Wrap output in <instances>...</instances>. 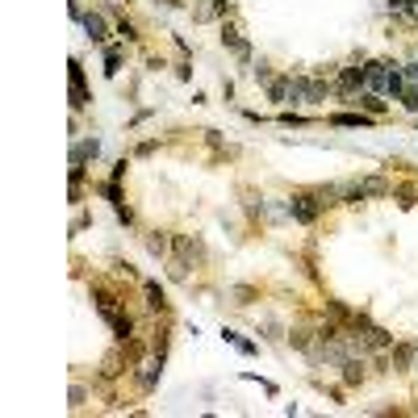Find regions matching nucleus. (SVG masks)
Wrapping results in <instances>:
<instances>
[{"mask_svg":"<svg viewBox=\"0 0 418 418\" xmlns=\"http://www.w3.org/2000/svg\"><path fill=\"white\" fill-rule=\"evenodd\" d=\"M160 377H164V360L160 355H146L134 364V389L138 393H155L160 389Z\"/></svg>","mask_w":418,"mask_h":418,"instance_id":"nucleus-1","label":"nucleus"},{"mask_svg":"<svg viewBox=\"0 0 418 418\" xmlns=\"http://www.w3.org/2000/svg\"><path fill=\"white\" fill-rule=\"evenodd\" d=\"M289 214H293V222L309 226V222H318V214H322V201L314 197V192H297V197L289 201Z\"/></svg>","mask_w":418,"mask_h":418,"instance_id":"nucleus-2","label":"nucleus"},{"mask_svg":"<svg viewBox=\"0 0 418 418\" xmlns=\"http://www.w3.org/2000/svg\"><path fill=\"white\" fill-rule=\"evenodd\" d=\"M339 377H343L347 389H360L364 381H368V355H347L339 364Z\"/></svg>","mask_w":418,"mask_h":418,"instance_id":"nucleus-3","label":"nucleus"},{"mask_svg":"<svg viewBox=\"0 0 418 418\" xmlns=\"http://www.w3.org/2000/svg\"><path fill=\"white\" fill-rule=\"evenodd\" d=\"M172 251L184 255L188 264H205V259H209V251H205V243L197 234H172Z\"/></svg>","mask_w":418,"mask_h":418,"instance_id":"nucleus-4","label":"nucleus"},{"mask_svg":"<svg viewBox=\"0 0 418 418\" xmlns=\"http://www.w3.org/2000/svg\"><path fill=\"white\" fill-rule=\"evenodd\" d=\"M414 355H418V343H393L389 347V368L393 373H414Z\"/></svg>","mask_w":418,"mask_h":418,"instance_id":"nucleus-5","label":"nucleus"},{"mask_svg":"<svg viewBox=\"0 0 418 418\" xmlns=\"http://www.w3.org/2000/svg\"><path fill=\"white\" fill-rule=\"evenodd\" d=\"M100 318L104 322H109V331L126 343V339H134V318H130V314H122V309H109V314H100Z\"/></svg>","mask_w":418,"mask_h":418,"instance_id":"nucleus-6","label":"nucleus"},{"mask_svg":"<svg viewBox=\"0 0 418 418\" xmlns=\"http://www.w3.org/2000/svg\"><path fill=\"white\" fill-rule=\"evenodd\" d=\"M222 42L234 50V55L243 59V63H251V46L243 42V34H239V25H230V21H222Z\"/></svg>","mask_w":418,"mask_h":418,"instance_id":"nucleus-7","label":"nucleus"},{"mask_svg":"<svg viewBox=\"0 0 418 418\" xmlns=\"http://www.w3.org/2000/svg\"><path fill=\"white\" fill-rule=\"evenodd\" d=\"M72 109H88V88H84V72L72 59Z\"/></svg>","mask_w":418,"mask_h":418,"instance_id":"nucleus-8","label":"nucleus"},{"mask_svg":"<svg viewBox=\"0 0 418 418\" xmlns=\"http://www.w3.org/2000/svg\"><path fill=\"white\" fill-rule=\"evenodd\" d=\"M146 251H151L155 259H168V255H172V234H168V230H151V234H146Z\"/></svg>","mask_w":418,"mask_h":418,"instance_id":"nucleus-9","label":"nucleus"},{"mask_svg":"<svg viewBox=\"0 0 418 418\" xmlns=\"http://www.w3.org/2000/svg\"><path fill=\"white\" fill-rule=\"evenodd\" d=\"M96 155H100V142H96V138L76 142V146H72V168H84L88 160H96Z\"/></svg>","mask_w":418,"mask_h":418,"instance_id":"nucleus-10","label":"nucleus"},{"mask_svg":"<svg viewBox=\"0 0 418 418\" xmlns=\"http://www.w3.org/2000/svg\"><path fill=\"white\" fill-rule=\"evenodd\" d=\"M364 67H368L364 88H368V92H385V84H389V63H364Z\"/></svg>","mask_w":418,"mask_h":418,"instance_id":"nucleus-11","label":"nucleus"},{"mask_svg":"<svg viewBox=\"0 0 418 418\" xmlns=\"http://www.w3.org/2000/svg\"><path fill=\"white\" fill-rule=\"evenodd\" d=\"M80 25H84V34H88L92 42H104V38H109V25H104V17H100V13H84V21H80Z\"/></svg>","mask_w":418,"mask_h":418,"instance_id":"nucleus-12","label":"nucleus"},{"mask_svg":"<svg viewBox=\"0 0 418 418\" xmlns=\"http://www.w3.org/2000/svg\"><path fill=\"white\" fill-rule=\"evenodd\" d=\"M142 293H146V305H151L155 314H168V297H164V289L155 285V280H146V285H142Z\"/></svg>","mask_w":418,"mask_h":418,"instance_id":"nucleus-13","label":"nucleus"},{"mask_svg":"<svg viewBox=\"0 0 418 418\" xmlns=\"http://www.w3.org/2000/svg\"><path fill=\"white\" fill-rule=\"evenodd\" d=\"M230 13V0H209V5L197 9V21H214V17H226Z\"/></svg>","mask_w":418,"mask_h":418,"instance_id":"nucleus-14","label":"nucleus"},{"mask_svg":"<svg viewBox=\"0 0 418 418\" xmlns=\"http://www.w3.org/2000/svg\"><path fill=\"white\" fill-rule=\"evenodd\" d=\"M289 343H293L297 351H309L314 343H318V331H305V327H293V331H289Z\"/></svg>","mask_w":418,"mask_h":418,"instance_id":"nucleus-15","label":"nucleus"},{"mask_svg":"<svg viewBox=\"0 0 418 418\" xmlns=\"http://www.w3.org/2000/svg\"><path fill=\"white\" fill-rule=\"evenodd\" d=\"M264 88H268V96H272V100H289V88H293V76H272V80H268Z\"/></svg>","mask_w":418,"mask_h":418,"instance_id":"nucleus-16","label":"nucleus"},{"mask_svg":"<svg viewBox=\"0 0 418 418\" xmlns=\"http://www.w3.org/2000/svg\"><path fill=\"white\" fill-rule=\"evenodd\" d=\"M331 122H335V126H373L377 118H373V113H335Z\"/></svg>","mask_w":418,"mask_h":418,"instance_id":"nucleus-17","label":"nucleus"},{"mask_svg":"<svg viewBox=\"0 0 418 418\" xmlns=\"http://www.w3.org/2000/svg\"><path fill=\"white\" fill-rule=\"evenodd\" d=\"M122 72V46H104V76Z\"/></svg>","mask_w":418,"mask_h":418,"instance_id":"nucleus-18","label":"nucleus"},{"mask_svg":"<svg viewBox=\"0 0 418 418\" xmlns=\"http://www.w3.org/2000/svg\"><path fill=\"white\" fill-rule=\"evenodd\" d=\"M118 34H122L126 42H138V30H134V21H130V17H118Z\"/></svg>","mask_w":418,"mask_h":418,"instance_id":"nucleus-19","label":"nucleus"},{"mask_svg":"<svg viewBox=\"0 0 418 418\" xmlns=\"http://www.w3.org/2000/svg\"><path fill=\"white\" fill-rule=\"evenodd\" d=\"M222 339H226V343H234V347H239V351H243V355H255V343H247V339H239V335H234V331H226V335H222Z\"/></svg>","mask_w":418,"mask_h":418,"instance_id":"nucleus-20","label":"nucleus"},{"mask_svg":"<svg viewBox=\"0 0 418 418\" xmlns=\"http://www.w3.org/2000/svg\"><path fill=\"white\" fill-rule=\"evenodd\" d=\"M113 209H118V222L122 226H134V209L130 205H113Z\"/></svg>","mask_w":418,"mask_h":418,"instance_id":"nucleus-21","label":"nucleus"},{"mask_svg":"<svg viewBox=\"0 0 418 418\" xmlns=\"http://www.w3.org/2000/svg\"><path fill=\"white\" fill-rule=\"evenodd\" d=\"M84 397H88V389L84 385H72V406H84Z\"/></svg>","mask_w":418,"mask_h":418,"instance_id":"nucleus-22","label":"nucleus"},{"mask_svg":"<svg viewBox=\"0 0 418 418\" xmlns=\"http://www.w3.org/2000/svg\"><path fill=\"white\" fill-rule=\"evenodd\" d=\"M414 0H389V13H410Z\"/></svg>","mask_w":418,"mask_h":418,"instance_id":"nucleus-23","label":"nucleus"},{"mask_svg":"<svg viewBox=\"0 0 418 418\" xmlns=\"http://www.w3.org/2000/svg\"><path fill=\"white\" fill-rule=\"evenodd\" d=\"M251 76H255V80H259V84H268V80H272V72H268V63H259V67H255V72H251Z\"/></svg>","mask_w":418,"mask_h":418,"instance_id":"nucleus-24","label":"nucleus"},{"mask_svg":"<svg viewBox=\"0 0 418 418\" xmlns=\"http://www.w3.org/2000/svg\"><path fill=\"white\" fill-rule=\"evenodd\" d=\"M410 17H414V21H418V5H410Z\"/></svg>","mask_w":418,"mask_h":418,"instance_id":"nucleus-25","label":"nucleus"},{"mask_svg":"<svg viewBox=\"0 0 418 418\" xmlns=\"http://www.w3.org/2000/svg\"><path fill=\"white\" fill-rule=\"evenodd\" d=\"M414 373H418V355H414Z\"/></svg>","mask_w":418,"mask_h":418,"instance_id":"nucleus-26","label":"nucleus"}]
</instances>
